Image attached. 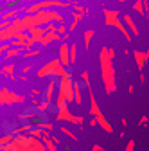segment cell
Here are the masks:
<instances>
[{
	"instance_id": "6da1fadb",
	"label": "cell",
	"mask_w": 149,
	"mask_h": 151,
	"mask_svg": "<svg viewBox=\"0 0 149 151\" xmlns=\"http://www.w3.org/2000/svg\"><path fill=\"white\" fill-rule=\"evenodd\" d=\"M113 58H115L113 49H108V47H102V49H101L99 60H101V74H102V83H104L106 93H115V90H117Z\"/></svg>"
},
{
	"instance_id": "7a4b0ae2",
	"label": "cell",
	"mask_w": 149,
	"mask_h": 151,
	"mask_svg": "<svg viewBox=\"0 0 149 151\" xmlns=\"http://www.w3.org/2000/svg\"><path fill=\"white\" fill-rule=\"evenodd\" d=\"M104 24L110 25V27L119 29V31L126 36V40H128V42H131V40H133V36L129 34V31H128L126 25L122 24V18H120L119 11H115V9H104Z\"/></svg>"
},
{
	"instance_id": "3957f363",
	"label": "cell",
	"mask_w": 149,
	"mask_h": 151,
	"mask_svg": "<svg viewBox=\"0 0 149 151\" xmlns=\"http://www.w3.org/2000/svg\"><path fill=\"white\" fill-rule=\"evenodd\" d=\"M133 58H135V63H137L138 70L142 72L144 67L147 65V60H149V49L147 50H133Z\"/></svg>"
},
{
	"instance_id": "277c9868",
	"label": "cell",
	"mask_w": 149,
	"mask_h": 151,
	"mask_svg": "<svg viewBox=\"0 0 149 151\" xmlns=\"http://www.w3.org/2000/svg\"><path fill=\"white\" fill-rule=\"evenodd\" d=\"M122 24L126 25V29L129 31V34H133V36H138V27H137V24H135V20L131 18V14H124L122 16Z\"/></svg>"
},
{
	"instance_id": "5b68a950",
	"label": "cell",
	"mask_w": 149,
	"mask_h": 151,
	"mask_svg": "<svg viewBox=\"0 0 149 151\" xmlns=\"http://www.w3.org/2000/svg\"><path fill=\"white\" fill-rule=\"evenodd\" d=\"M86 90H88V93H90V113L94 117H97L99 113H102L101 111V108H99V104H97V101H95V96L92 93V86L90 85H86Z\"/></svg>"
},
{
	"instance_id": "8992f818",
	"label": "cell",
	"mask_w": 149,
	"mask_h": 151,
	"mask_svg": "<svg viewBox=\"0 0 149 151\" xmlns=\"http://www.w3.org/2000/svg\"><path fill=\"white\" fill-rule=\"evenodd\" d=\"M94 121H95V124H99V126L106 131V133H113V126H111V122H108V119L102 115V113H99Z\"/></svg>"
},
{
	"instance_id": "52a82bcc",
	"label": "cell",
	"mask_w": 149,
	"mask_h": 151,
	"mask_svg": "<svg viewBox=\"0 0 149 151\" xmlns=\"http://www.w3.org/2000/svg\"><path fill=\"white\" fill-rule=\"evenodd\" d=\"M72 93H74V103H76V104H83V90H81L79 83L72 85Z\"/></svg>"
},
{
	"instance_id": "ba28073f",
	"label": "cell",
	"mask_w": 149,
	"mask_h": 151,
	"mask_svg": "<svg viewBox=\"0 0 149 151\" xmlns=\"http://www.w3.org/2000/svg\"><path fill=\"white\" fill-rule=\"evenodd\" d=\"M72 113H70V110H68V106H65V108H59L58 110V115H56V119L58 121H67V122H72Z\"/></svg>"
},
{
	"instance_id": "9c48e42d",
	"label": "cell",
	"mask_w": 149,
	"mask_h": 151,
	"mask_svg": "<svg viewBox=\"0 0 149 151\" xmlns=\"http://www.w3.org/2000/svg\"><path fill=\"white\" fill-rule=\"evenodd\" d=\"M54 90H56V85H54V81H50L49 86H47V92H45V103L47 104L54 103Z\"/></svg>"
},
{
	"instance_id": "30bf717a",
	"label": "cell",
	"mask_w": 149,
	"mask_h": 151,
	"mask_svg": "<svg viewBox=\"0 0 149 151\" xmlns=\"http://www.w3.org/2000/svg\"><path fill=\"white\" fill-rule=\"evenodd\" d=\"M133 11L138 13V14H145V2L144 0H137V2L133 4Z\"/></svg>"
},
{
	"instance_id": "8fae6325",
	"label": "cell",
	"mask_w": 149,
	"mask_h": 151,
	"mask_svg": "<svg viewBox=\"0 0 149 151\" xmlns=\"http://www.w3.org/2000/svg\"><path fill=\"white\" fill-rule=\"evenodd\" d=\"M94 34H95L94 31H86V32L83 34V36H85V45H86V47H90V42H92V38H94Z\"/></svg>"
},
{
	"instance_id": "7c38bea8",
	"label": "cell",
	"mask_w": 149,
	"mask_h": 151,
	"mask_svg": "<svg viewBox=\"0 0 149 151\" xmlns=\"http://www.w3.org/2000/svg\"><path fill=\"white\" fill-rule=\"evenodd\" d=\"M124 151H135V140H128L126 144V149Z\"/></svg>"
},
{
	"instance_id": "4fadbf2b",
	"label": "cell",
	"mask_w": 149,
	"mask_h": 151,
	"mask_svg": "<svg viewBox=\"0 0 149 151\" xmlns=\"http://www.w3.org/2000/svg\"><path fill=\"white\" fill-rule=\"evenodd\" d=\"M61 131H63V133H65V135H68L70 139H74V140H76V139H77V137H76V135H74V133H72V131H68L67 128H61Z\"/></svg>"
},
{
	"instance_id": "5bb4252c",
	"label": "cell",
	"mask_w": 149,
	"mask_h": 151,
	"mask_svg": "<svg viewBox=\"0 0 149 151\" xmlns=\"http://www.w3.org/2000/svg\"><path fill=\"white\" fill-rule=\"evenodd\" d=\"M72 122H74V124H81V122H83V117H76V115H74V117H72Z\"/></svg>"
},
{
	"instance_id": "9a60e30c",
	"label": "cell",
	"mask_w": 149,
	"mask_h": 151,
	"mask_svg": "<svg viewBox=\"0 0 149 151\" xmlns=\"http://www.w3.org/2000/svg\"><path fill=\"white\" fill-rule=\"evenodd\" d=\"M92 151H102V147H101V146H97V144H95V146H94V147H92Z\"/></svg>"
},
{
	"instance_id": "2e32d148",
	"label": "cell",
	"mask_w": 149,
	"mask_h": 151,
	"mask_svg": "<svg viewBox=\"0 0 149 151\" xmlns=\"http://www.w3.org/2000/svg\"><path fill=\"white\" fill-rule=\"evenodd\" d=\"M147 7H149V0H147Z\"/></svg>"
}]
</instances>
